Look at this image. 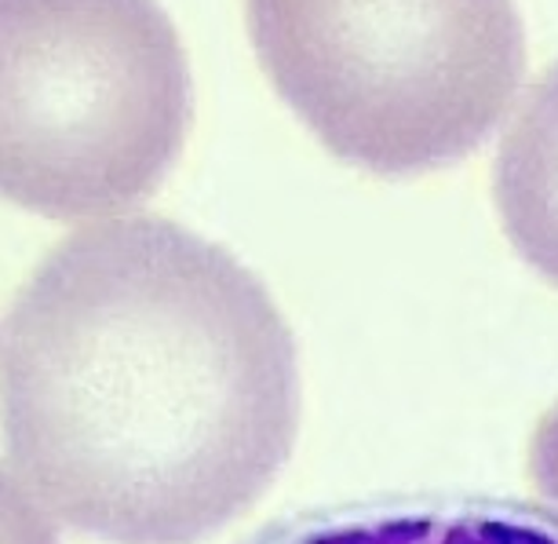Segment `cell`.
<instances>
[{
	"label": "cell",
	"instance_id": "cell-1",
	"mask_svg": "<svg viewBox=\"0 0 558 544\" xmlns=\"http://www.w3.org/2000/svg\"><path fill=\"white\" fill-rule=\"evenodd\" d=\"M300 359L267 286L161 216L62 238L0 329L8 468L70 530L197 544L296 446Z\"/></svg>",
	"mask_w": 558,
	"mask_h": 544
},
{
	"label": "cell",
	"instance_id": "cell-2",
	"mask_svg": "<svg viewBox=\"0 0 558 544\" xmlns=\"http://www.w3.org/2000/svg\"><path fill=\"white\" fill-rule=\"evenodd\" d=\"M245 19L286 107L373 176L463 161L525 77L514 0H245Z\"/></svg>",
	"mask_w": 558,
	"mask_h": 544
},
{
	"label": "cell",
	"instance_id": "cell-3",
	"mask_svg": "<svg viewBox=\"0 0 558 544\" xmlns=\"http://www.w3.org/2000/svg\"><path fill=\"white\" fill-rule=\"evenodd\" d=\"M194 118L157 0H0V197L77 223L146 202Z\"/></svg>",
	"mask_w": 558,
	"mask_h": 544
},
{
	"label": "cell",
	"instance_id": "cell-4",
	"mask_svg": "<svg viewBox=\"0 0 558 544\" xmlns=\"http://www.w3.org/2000/svg\"><path fill=\"white\" fill-rule=\"evenodd\" d=\"M248 544H558V508L482 494L376 497L307 511Z\"/></svg>",
	"mask_w": 558,
	"mask_h": 544
},
{
	"label": "cell",
	"instance_id": "cell-5",
	"mask_svg": "<svg viewBox=\"0 0 558 544\" xmlns=\"http://www.w3.org/2000/svg\"><path fill=\"white\" fill-rule=\"evenodd\" d=\"M493 202L514 253L558 286V62L533 81L504 132Z\"/></svg>",
	"mask_w": 558,
	"mask_h": 544
},
{
	"label": "cell",
	"instance_id": "cell-6",
	"mask_svg": "<svg viewBox=\"0 0 558 544\" xmlns=\"http://www.w3.org/2000/svg\"><path fill=\"white\" fill-rule=\"evenodd\" d=\"M0 544H59L45 508L15 475L0 468Z\"/></svg>",
	"mask_w": 558,
	"mask_h": 544
},
{
	"label": "cell",
	"instance_id": "cell-7",
	"mask_svg": "<svg viewBox=\"0 0 558 544\" xmlns=\"http://www.w3.org/2000/svg\"><path fill=\"white\" fill-rule=\"evenodd\" d=\"M525 472H530V483L541 494V500L558 508V402L533 427Z\"/></svg>",
	"mask_w": 558,
	"mask_h": 544
}]
</instances>
